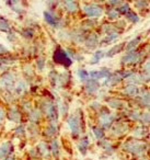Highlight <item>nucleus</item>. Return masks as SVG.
<instances>
[{
  "mask_svg": "<svg viewBox=\"0 0 150 160\" xmlns=\"http://www.w3.org/2000/svg\"><path fill=\"white\" fill-rule=\"evenodd\" d=\"M54 60L58 64L64 65V66H70L71 65V59L68 57L66 52L62 51V48L56 49V52L54 53Z\"/></svg>",
  "mask_w": 150,
  "mask_h": 160,
  "instance_id": "f257e3e1",
  "label": "nucleus"
},
{
  "mask_svg": "<svg viewBox=\"0 0 150 160\" xmlns=\"http://www.w3.org/2000/svg\"><path fill=\"white\" fill-rule=\"evenodd\" d=\"M83 11L91 18L100 17L102 14V9L97 5H86L83 6Z\"/></svg>",
  "mask_w": 150,
  "mask_h": 160,
  "instance_id": "f03ea898",
  "label": "nucleus"
},
{
  "mask_svg": "<svg viewBox=\"0 0 150 160\" xmlns=\"http://www.w3.org/2000/svg\"><path fill=\"white\" fill-rule=\"evenodd\" d=\"M68 125H69V127H70L73 135H78V134L80 133V124H79V121H78L77 116H75V115L71 116L68 120Z\"/></svg>",
  "mask_w": 150,
  "mask_h": 160,
  "instance_id": "7ed1b4c3",
  "label": "nucleus"
},
{
  "mask_svg": "<svg viewBox=\"0 0 150 160\" xmlns=\"http://www.w3.org/2000/svg\"><path fill=\"white\" fill-rule=\"evenodd\" d=\"M89 76H91L92 80L97 81L98 79H102V78H106V77L110 78L111 73L108 69H103V70H101V71H92V72L89 73Z\"/></svg>",
  "mask_w": 150,
  "mask_h": 160,
  "instance_id": "20e7f679",
  "label": "nucleus"
},
{
  "mask_svg": "<svg viewBox=\"0 0 150 160\" xmlns=\"http://www.w3.org/2000/svg\"><path fill=\"white\" fill-rule=\"evenodd\" d=\"M126 150H129V151H134V152L138 153V152H141L145 148L142 144L140 142H132V144H128L127 146L125 147Z\"/></svg>",
  "mask_w": 150,
  "mask_h": 160,
  "instance_id": "39448f33",
  "label": "nucleus"
},
{
  "mask_svg": "<svg viewBox=\"0 0 150 160\" xmlns=\"http://www.w3.org/2000/svg\"><path fill=\"white\" fill-rule=\"evenodd\" d=\"M12 151V146L10 142H5L0 146V158H5Z\"/></svg>",
  "mask_w": 150,
  "mask_h": 160,
  "instance_id": "423d86ee",
  "label": "nucleus"
},
{
  "mask_svg": "<svg viewBox=\"0 0 150 160\" xmlns=\"http://www.w3.org/2000/svg\"><path fill=\"white\" fill-rule=\"evenodd\" d=\"M44 17H45V20H46V22L48 23L49 25H52V27L54 28H57L58 25V20L56 17H54L52 13H49V12H44Z\"/></svg>",
  "mask_w": 150,
  "mask_h": 160,
  "instance_id": "0eeeda50",
  "label": "nucleus"
},
{
  "mask_svg": "<svg viewBox=\"0 0 150 160\" xmlns=\"http://www.w3.org/2000/svg\"><path fill=\"white\" fill-rule=\"evenodd\" d=\"M137 59H138V54H137L136 52H130V53H128L126 56H124L122 62H123V64H128V62H136Z\"/></svg>",
  "mask_w": 150,
  "mask_h": 160,
  "instance_id": "6e6552de",
  "label": "nucleus"
},
{
  "mask_svg": "<svg viewBox=\"0 0 150 160\" xmlns=\"http://www.w3.org/2000/svg\"><path fill=\"white\" fill-rule=\"evenodd\" d=\"M0 82H1L2 86H5V87H12V86H13V82H14L13 76L10 75V73H7V75L3 76Z\"/></svg>",
  "mask_w": 150,
  "mask_h": 160,
  "instance_id": "1a4fd4ad",
  "label": "nucleus"
},
{
  "mask_svg": "<svg viewBox=\"0 0 150 160\" xmlns=\"http://www.w3.org/2000/svg\"><path fill=\"white\" fill-rule=\"evenodd\" d=\"M47 114H48L49 118H51L52 121H56L58 118L57 109H56V107L53 104H49V107L47 108Z\"/></svg>",
  "mask_w": 150,
  "mask_h": 160,
  "instance_id": "9d476101",
  "label": "nucleus"
},
{
  "mask_svg": "<svg viewBox=\"0 0 150 160\" xmlns=\"http://www.w3.org/2000/svg\"><path fill=\"white\" fill-rule=\"evenodd\" d=\"M124 45H125V43H122V44L115 45L113 48H111L110 51H108V53L106 54V56H108V57H112V56H114L115 54H117L118 52L122 51V48L124 47Z\"/></svg>",
  "mask_w": 150,
  "mask_h": 160,
  "instance_id": "9b49d317",
  "label": "nucleus"
},
{
  "mask_svg": "<svg viewBox=\"0 0 150 160\" xmlns=\"http://www.w3.org/2000/svg\"><path fill=\"white\" fill-rule=\"evenodd\" d=\"M118 38V34L117 33H112V34H108V36H105V38H103V40L101 41V45H106L108 44L110 42H112V41H114L115 38Z\"/></svg>",
  "mask_w": 150,
  "mask_h": 160,
  "instance_id": "f8f14e48",
  "label": "nucleus"
},
{
  "mask_svg": "<svg viewBox=\"0 0 150 160\" xmlns=\"http://www.w3.org/2000/svg\"><path fill=\"white\" fill-rule=\"evenodd\" d=\"M98 44V38L95 35H91L88 38V40H87L86 42V45L88 47H90V48H93V47H95V45Z\"/></svg>",
  "mask_w": 150,
  "mask_h": 160,
  "instance_id": "ddd939ff",
  "label": "nucleus"
},
{
  "mask_svg": "<svg viewBox=\"0 0 150 160\" xmlns=\"http://www.w3.org/2000/svg\"><path fill=\"white\" fill-rule=\"evenodd\" d=\"M0 31H2V32H9L10 31L9 22L2 18H0Z\"/></svg>",
  "mask_w": 150,
  "mask_h": 160,
  "instance_id": "4468645a",
  "label": "nucleus"
},
{
  "mask_svg": "<svg viewBox=\"0 0 150 160\" xmlns=\"http://www.w3.org/2000/svg\"><path fill=\"white\" fill-rule=\"evenodd\" d=\"M65 6H66L67 9L71 12H76L78 9V5L75 2V1H66V2H65Z\"/></svg>",
  "mask_w": 150,
  "mask_h": 160,
  "instance_id": "2eb2a0df",
  "label": "nucleus"
},
{
  "mask_svg": "<svg viewBox=\"0 0 150 160\" xmlns=\"http://www.w3.org/2000/svg\"><path fill=\"white\" fill-rule=\"evenodd\" d=\"M113 120H114V118H113V116H110V114H105V115H103L101 118L102 124H103L104 126H108V124H111Z\"/></svg>",
  "mask_w": 150,
  "mask_h": 160,
  "instance_id": "dca6fc26",
  "label": "nucleus"
},
{
  "mask_svg": "<svg viewBox=\"0 0 150 160\" xmlns=\"http://www.w3.org/2000/svg\"><path fill=\"white\" fill-rule=\"evenodd\" d=\"M98 82L95 81V80H91V81H89V83H88V86H87V88H88V90L90 92H94V91H97L98 90Z\"/></svg>",
  "mask_w": 150,
  "mask_h": 160,
  "instance_id": "f3484780",
  "label": "nucleus"
},
{
  "mask_svg": "<svg viewBox=\"0 0 150 160\" xmlns=\"http://www.w3.org/2000/svg\"><path fill=\"white\" fill-rule=\"evenodd\" d=\"M125 92L128 96H136L138 93V88L136 86H132V87H127L125 89Z\"/></svg>",
  "mask_w": 150,
  "mask_h": 160,
  "instance_id": "a211bd4d",
  "label": "nucleus"
},
{
  "mask_svg": "<svg viewBox=\"0 0 150 160\" xmlns=\"http://www.w3.org/2000/svg\"><path fill=\"white\" fill-rule=\"evenodd\" d=\"M140 41H141V38H135V40H132V42L128 43L127 49H128V51H130V49L135 48V47H136L137 45L139 44V42H140Z\"/></svg>",
  "mask_w": 150,
  "mask_h": 160,
  "instance_id": "6ab92c4d",
  "label": "nucleus"
},
{
  "mask_svg": "<svg viewBox=\"0 0 150 160\" xmlns=\"http://www.w3.org/2000/svg\"><path fill=\"white\" fill-rule=\"evenodd\" d=\"M126 17H127L128 20H130L132 22H137V21L139 20L138 16H137V14L135 13V12H132V11H128L127 13H126Z\"/></svg>",
  "mask_w": 150,
  "mask_h": 160,
  "instance_id": "aec40b11",
  "label": "nucleus"
},
{
  "mask_svg": "<svg viewBox=\"0 0 150 160\" xmlns=\"http://www.w3.org/2000/svg\"><path fill=\"white\" fill-rule=\"evenodd\" d=\"M104 56V54H103V52H97V53H94V56H93V59H92V64H95V62H98L100 59H101L102 57Z\"/></svg>",
  "mask_w": 150,
  "mask_h": 160,
  "instance_id": "412c9836",
  "label": "nucleus"
},
{
  "mask_svg": "<svg viewBox=\"0 0 150 160\" xmlns=\"http://www.w3.org/2000/svg\"><path fill=\"white\" fill-rule=\"evenodd\" d=\"M88 144H89L88 139H82V142L79 144V149L81 152H83V153L86 152V149H87V147H88Z\"/></svg>",
  "mask_w": 150,
  "mask_h": 160,
  "instance_id": "4be33fe9",
  "label": "nucleus"
},
{
  "mask_svg": "<svg viewBox=\"0 0 150 160\" xmlns=\"http://www.w3.org/2000/svg\"><path fill=\"white\" fill-rule=\"evenodd\" d=\"M93 131H94V134H95V136H97L98 139H101V138L104 136L103 131H102L100 127H94V128H93Z\"/></svg>",
  "mask_w": 150,
  "mask_h": 160,
  "instance_id": "5701e85b",
  "label": "nucleus"
},
{
  "mask_svg": "<svg viewBox=\"0 0 150 160\" xmlns=\"http://www.w3.org/2000/svg\"><path fill=\"white\" fill-rule=\"evenodd\" d=\"M17 92H18L19 94H21L23 91L25 90V85H24V82H22V81H20V82L18 83V86H17Z\"/></svg>",
  "mask_w": 150,
  "mask_h": 160,
  "instance_id": "b1692460",
  "label": "nucleus"
},
{
  "mask_svg": "<svg viewBox=\"0 0 150 160\" xmlns=\"http://www.w3.org/2000/svg\"><path fill=\"white\" fill-rule=\"evenodd\" d=\"M52 150H53L54 156L58 155V142H56V140H54L53 144H52Z\"/></svg>",
  "mask_w": 150,
  "mask_h": 160,
  "instance_id": "393cba45",
  "label": "nucleus"
},
{
  "mask_svg": "<svg viewBox=\"0 0 150 160\" xmlns=\"http://www.w3.org/2000/svg\"><path fill=\"white\" fill-rule=\"evenodd\" d=\"M79 76L81 80H88L89 79V72H87L86 70H80Z\"/></svg>",
  "mask_w": 150,
  "mask_h": 160,
  "instance_id": "a878e982",
  "label": "nucleus"
},
{
  "mask_svg": "<svg viewBox=\"0 0 150 160\" xmlns=\"http://www.w3.org/2000/svg\"><path fill=\"white\" fill-rule=\"evenodd\" d=\"M129 11V8H128V6L127 5H124L123 7H121V8H118V9L116 10V12L118 13V12H121V13H127V12Z\"/></svg>",
  "mask_w": 150,
  "mask_h": 160,
  "instance_id": "bb28decb",
  "label": "nucleus"
},
{
  "mask_svg": "<svg viewBox=\"0 0 150 160\" xmlns=\"http://www.w3.org/2000/svg\"><path fill=\"white\" fill-rule=\"evenodd\" d=\"M110 105H111V107H113V108H122L123 103H122V102H117V101H111Z\"/></svg>",
  "mask_w": 150,
  "mask_h": 160,
  "instance_id": "cd10ccee",
  "label": "nucleus"
},
{
  "mask_svg": "<svg viewBox=\"0 0 150 160\" xmlns=\"http://www.w3.org/2000/svg\"><path fill=\"white\" fill-rule=\"evenodd\" d=\"M40 147L42 148V149H41V151H42V152L44 153L45 156L48 155V150H46V149H47V146H46V145H45V144H41V145H40Z\"/></svg>",
  "mask_w": 150,
  "mask_h": 160,
  "instance_id": "c85d7f7f",
  "label": "nucleus"
},
{
  "mask_svg": "<svg viewBox=\"0 0 150 160\" xmlns=\"http://www.w3.org/2000/svg\"><path fill=\"white\" fill-rule=\"evenodd\" d=\"M108 17H110V19H116L118 18V14H117V12L115 10H113V11L108 12Z\"/></svg>",
  "mask_w": 150,
  "mask_h": 160,
  "instance_id": "c756f323",
  "label": "nucleus"
},
{
  "mask_svg": "<svg viewBox=\"0 0 150 160\" xmlns=\"http://www.w3.org/2000/svg\"><path fill=\"white\" fill-rule=\"evenodd\" d=\"M7 53H8V49L6 48L3 45L0 44V55H1V54H7Z\"/></svg>",
  "mask_w": 150,
  "mask_h": 160,
  "instance_id": "7c9ffc66",
  "label": "nucleus"
},
{
  "mask_svg": "<svg viewBox=\"0 0 150 160\" xmlns=\"http://www.w3.org/2000/svg\"><path fill=\"white\" fill-rule=\"evenodd\" d=\"M23 34H24V36H27V38H32V35H33V32L31 31V30H28V33L25 32V30L23 31Z\"/></svg>",
  "mask_w": 150,
  "mask_h": 160,
  "instance_id": "2f4dec72",
  "label": "nucleus"
},
{
  "mask_svg": "<svg viewBox=\"0 0 150 160\" xmlns=\"http://www.w3.org/2000/svg\"><path fill=\"white\" fill-rule=\"evenodd\" d=\"M3 118H5V111L0 108V124H1V122H2Z\"/></svg>",
  "mask_w": 150,
  "mask_h": 160,
  "instance_id": "473e14b6",
  "label": "nucleus"
},
{
  "mask_svg": "<svg viewBox=\"0 0 150 160\" xmlns=\"http://www.w3.org/2000/svg\"><path fill=\"white\" fill-rule=\"evenodd\" d=\"M8 160H13V158H10V159H8Z\"/></svg>",
  "mask_w": 150,
  "mask_h": 160,
  "instance_id": "72a5a7b5",
  "label": "nucleus"
}]
</instances>
